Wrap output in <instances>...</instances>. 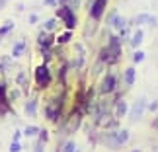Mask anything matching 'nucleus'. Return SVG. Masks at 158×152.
Instances as JSON below:
<instances>
[{"instance_id":"f257e3e1","label":"nucleus","mask_w":158,"mask_h":152,"mask_svg":"<svg viewBox=\"0 0 158 152\" xmlns=\"http://www.w3.org/2000/svg\"><path fill=\"white\" fill-rule=\"evenodd\" d=\"M35 82H37V86L41 90L49 86L51 74H49V70H47V66H37V68H35Z\"/></svg>"},{"instance_id":"f03ea898","label":"nucleus","mask_w":158,"mask_h":152,"mask_svg":"<svg viewBox=\"0 0 158 152\" xmlns=\"http://www.w3.org/2000/svg\"><path fill=\"white\" fill-rule=\"evenodd\" d=\"M115 88H117V78H115L113 74H107L104 80H102V84H100V92L102 94H111Z\"/></svg>"},{"instance_id":"7ed1b4c3","label":"nucleus","mask_w":158,"mask_h":152,"mask_svg":"<svg viewBox=\"0 0 158 152\" xmlns=\"http://www.w3.org/2000/svg\"><path fill=\"white\" fill-rule=\"evenodd\" d=\"M144 109H147V103H144V100H143V98H139L135 103H133V109H131V121L141 119Z\"/></svg>"},{"instance_id":"20e7f679","label":"nucleus","mask_w":158,"mask_h":152,"mask_svg":"<svg viewBox=\"0 0 158 152\" xmlns=\"http://www.w3.org/2000/svg\"><path fill=\"white\" fill-rule=\"evenodd\" d=\"M106 4H107V0H96V2L92 4L90 16H92L94 20H100V18H102V14H104V10H106Z\"/></svg>"},{"instance_id":"39448f33","label":"nucleus","mask_w":158,"mask_h":152,"mask_svg":"<svg viewBox=\"0 0 158 152\" xmlns=\"http://www.w3.org/2000/svg\"><path fill=\"white\" fill-rule=\"evenodd\" d=\"M59 14L64 18V23H66V27H69V31L76 27V18H74V14H72V10H70V8H63V10L59 12Z\"/></svg>"},{"instance_id":"423d86ee","label":"nucleus","mask_w":158,"mask_h":152,"mask_svg":"<svg viewBox=\"0 0 158 152\" xmlns=\"http://www.w3.org/2000/svg\"><path fill=\"white\" fill-rule=\"evenodd\" d=\"M47 119L49 121H57L59 119V113H60V103H51V105H47Z\"/></svg>"},{"instance_id":"0eeeda50","label":"nucleus","mask_w":158,"mask_h":152,"mask_svg":"<svg viewBox=\"0 0 158 152\" xmlns=\"http://www.w3.org/2000/svg\"><path fill=\"white\" fill-rule=\"evenodd\" d=\"M107 23H109L111 27H115V29H123V27H125V20L117 14V12H113V14L109 16V22H107Z\"/></svg>"},{"instance_id":"6e6552de","label":"nucleus","mask_w":158,"mask_h":152,"mask_svg":"<svg viewBox=\"0 0 158 152\" xmlns=\"http://www.w3.org/2000/svg\"><path fill=\"white\" fill-rule=\"evenodd\" d=\"M125 113H127V101H123V100L115 101V117L121 119V117H125Z\"/></svg>"},{"instance_id":"1a4fd4ad","label":"nucleus","mask_w":158,"mask_h":152,"mask_svg":"<svg viewBox=\"0 0 158 152\" xmlns=\"http://www.w3.org/2000/svg\"><path fill=\"white\" fill-rule=\"evenodd\" d=\"M143 37H144V35H143L141 29H137V31L133 33V37H131V47H133V49H137V47L143 43Z\"/></svg>"},{"instance_id":"9d476101","label":"nucleus","mask_w":158,"mask_h":152,"mask_svg":"<svg viewBox=\"0 0 158 152\" xmlns=\"http://www.w3.org/2000/svg\"><path fill=\"white\" fill-rule=\"evenodd\" d=\"M115 137H117V142L123 146V144L129 141V131H125V129H121V131H115Z\"/></svg>"},{"instance_id":"9b49d317","label":"nucleus","mask_w":158,"mask_h":152,"mask_svg":"<svg viewBox=\"0 0 158 152\" xmlns=\"http://www.w3.org/2000/svg\"><path fill=\"white\" fill-rule=\"evenodd\" d=\"M125 82H127V86H133V82H135V68L125 70Z\"/></svg>"},{"instance_id":"f8f14e48","label":"nucleus","mask_w":158,"mask_h":152,"mask_svg":"<svg viewBox=\"0 0 158 152\" xmlns=\"http://www.w3.org/2000/svg\"><path fill=\"white\" fill-rule=\"evenodd\" d=\"M60 152H76V144H74V141L64 142V144H63V150H60Z\"/></svg>"},{"instance_id":"ddd939ff","label":"nucleus","mask_w":158,"mask_h":152,"mask_svg":"<svg viewBox=\"0 0 158 152\" xmlns=\"http://www.w3.org/2000/svg\"><path fill=\"white\" fill-rule=\"evenodd\" d=\"M150 20H152V18H150V16H147V14H141V16H137L135 18V23H137V26H141V23H150Z\"/></svg>"},{"instance_id":"4468645a","label":"nucleus","mask_w":158,"mask_h":152,"mask_svg":"<svg viewBox=\"0 0 158 152\" xmlns=\"http://www.w3.org/2000/svg\"><path fill=\"white\" fill-rule=\"evenodd\" d=\"M23 49H26V43H23V41H22V43H18V45L14 47V57L18 59V57H20V53H22Z\"/></svg>"},{"instance_id":"2eb2a0df","label":"nucleus","mask_w":158,"mask_h":152,"mask_svg":"<svg viewBox=\"0 0 158 152\" xmlns=\"http://www.w3.org/2000/svg\"><path fill=\"white\" fill-rule=\"evenodd\" d=\"M70 37H72V35H70V31H66V33H63V35L59 37V43H69V41H70Z\"/></svg>"},{"instance_id":"dca6fc26","label":"nucleus","mask_w":158,"mask_h":152,"mask_svg":"<svg viewBox=\"0 0 158 152\" xmlns=\"http://www.w3.org/2000/svg\"><path fill=\"white\" fill-rule=\"evenodd\" d=\"M55 27H57V20H47V23H45L47 31H51V29H55Z\"/></svg>"},{"instance_id":"f3484780","label":"nucleus","mask_w":158,"mask_h":152,"mask_svg":"<svg viewBox=\"0 0 158 152\" xmlns=\"http://www.w3.org/2000/svg\"><path fill=\"white\" fill-rule=\"evenodd\" d=\"M143 59H144V53L143 51H137L135 55H133V60H135V63H141Z\"/></svg>"},{"instance_id":"a211bd4d","label":"nucleus","mask_w":158,"mask_h":152,"mask_svg":"<svg viewBox=\"0 0 158 152\" xmlns=\"http://www.w3.org/2000/svg\"><path fill=\"white\" fill-rule=\"evenodd\" d=\"M16 80H18V84H26V82H27V76H26V72H20Z\"/></svg>"},{"instance_id":"6ab92c4d","label":"nucleus","mask_w":158,"mask_h":152,"mask_svg":"<svg viewBox=\"0 0 158 152\" xmlns=\"http://www.w3.org/2000/svg\"><path fill=\"white\" fill-rule=\"evenodd\" d=\"M26 111H27L29 115H33V113H35V101H29V103H27V107H26Z\"/></svg>"},{"instance_id":"aec40b11","label":"nucleus","mask_w":158,"mask_h":152,"mask_svg":"<svg viewBox=\"0 0 158 152\" xmlns=\"http://www.w3.org/2000/svg\"><path fill=\"white\" fill-rule=\"evenodd\" d=\"M22 146H20V142H12V146H10V152H20Z\"/></svg>"},{"instance_id":"412c9836","label":"nucleus","mask_w":158,"mask_h":152,"mask_svg":"<svg viewBox=\"0 0 158 152\" xmlns=\"http://www.w3.org/2000/svg\"><path fill=\"white\" fill-rule=\"evenodd\" d=\"M26 133H27L29 137H33L35 133H37V129H35V127H27V129H26Z\"/></svg>"},{"instance_id":"4be33fe9","label":"nucleus","mask_w":158,"mask_h":152,"mask_svg":"<svg viewBox=\"0 0 158 152\" xmlns=\"http://www.w3.org/2000/svg\"><path fill=\"white\" fill-rule=\"evenodd\" d=\"M148 109H150V111H156V109H158V101H152V103L148 105Z\"/></svg>"},{"instance_id":"5701e85b","label":"nucleus","mask_w":158,"mask_h":152,"mask_svg":"<svg viewBox=\"0 0 158 152\" xmlns=\"http://www.w3.org/2000/svg\"><path fill=\"white\" fill-rule=\"evenodd\" d=\"M47 141V131H41V142Z\"/></svg>"},{"instance_id":"b1692460","label":"nucleus","mask_w":158,"mask_h":152,"mask_svg":"<svg viewBox=\"0 0 158 152\" xmlns=\"http://www.w3.org/2000/svg\"><path fill=\"white\" fill-rule=\"evenodd\" d=\"M35 152H43V142L37 144V148H35Z\"/></svg>"},{"instance_id":"393cba45","label":"nucleus","mask_w":158,"mask_h":152,"mask_svg":"<svg viewBox=\"0 0 158 152\" xmlns=\"http://www.w3.org/2000/svg\"><path fill=\"white\" fill-rule=\"evenodd\" d=\"M152 127H154V129H156V131H158V117H156V119H154V121H152Z\"/></svg>"},{"instance_id":"a878e982","label":"nucleus","mask_w":158,"mask_h":152,"mask_svg":"<svg viewBox=\"0 0 158 152\" xmlns=\"http://www.w3.org/2000/svg\"><path fill=\"white\" fill-rule=\"evenodd\" d=\"M47 4H57V0H45Z\"/></svg>"},{"instance_id":"bb28decb","label":"nucleus","mask_w":158,"mask_h":152,"mask_svg":"<svg viewBox=\"0 0 158 152\" xmlns=\"http://www.w3.org/2000/svg\"><path fill=\"white\" fill-rule=\"evenodd\" d=\"M76 152H78V150H76Z\"/></svg>"}]
</instances>
